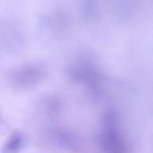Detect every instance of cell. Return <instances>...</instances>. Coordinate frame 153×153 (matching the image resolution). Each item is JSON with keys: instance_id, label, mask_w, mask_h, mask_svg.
Masks as SVG:
<instances>
[{"instance_id": "cell-1", "label": "cell", "mask_w": 153, "mask_h": 153, "mask_svg": "<svg viewBox=\"0 0 153 153\" xmlns=\"http://www.w3.org/2000/svg\"><path fill=\"white\" fill-rule=\"evenodd\" d=\"M22 141V137H21L20 134H15L10 139V141H8V143H7L6 148H7L9 149V151H11L13 149H16V148H19Z\"/></svg>"}]
</instances>
